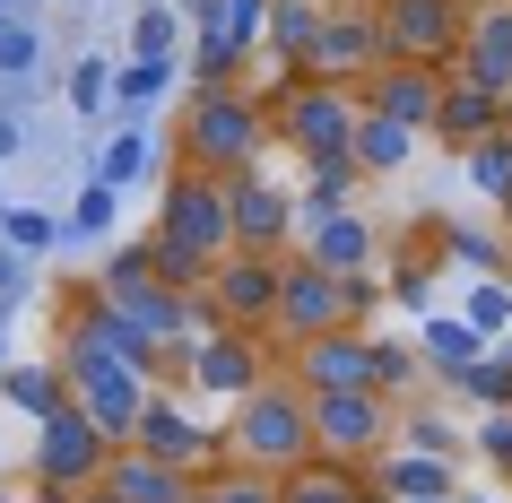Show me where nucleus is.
I'll return each instance as SVG.
<instances>
[{
    "mask_svg": "<svg viewBox=\"0 0 512 503\" xmlns=\"http://www.w3.org/2000/svg\"><path fill=\"white\" fill-rule=\"evenodd\" d=\"M226 443H235L243 469L296 477L304 460H322V451H313V391H304V382H261V391H243Z\"/></svg>",
    "mask_w": 512,
    "mask_h": 503,
    "instance_id": "1",
    "label": "nucleus"
},
{
    "mask_svg": "<svg viewBox=\"0 0 512 503\" xmlns=\"http://www.w3.org/2000/svg\"><path fill=\"white\" fill-rule=\"evenodd\" d=\"M261 139H270V113L252 105V96H235V87H200L191 113H183V157H191V174H217V183L252 174Z\"/></svg>",
    "mask_w": 512,
    "mask_h": 503,
    "instance_id": "2",
    "label": "nucleus"
},
{
    "mask_svg": "<svg viewBox=\"0 0 512 503\" xmlns=\"http://www.w3.org/2000/svg\"><path fill=\"white\" fill-rule=\"evenodd\" d=\"M408 347H374V339H356V330H330V339H304L296 347V382L313 399H330V391H408Z\"/></svg>",
    "mask_w": 512,
    "mask_h": 503,
    "instance_id": "3",
    "label": "nucleus"
},
{
    "mask_svg": "<svg viewBox=\"0 0 512 503\" xmlns=\"http://www.w3.org/2000/svg\"><path fill=\"white\" fill-rule=\"evenodd\" d=\"M374 313V287L365 278H339L322 261H287V287H278V330L287 339H330V330H356Z\"/></svg>",
    "mask_w": 512,
    "mask_h": 503,
    "instance_id": "4",
    "label": "nucleus"
},
{
    "mask_svg": "<svg viewBox=\"0 0 512 503\" xmlns=\"http://www.w3.org/2000/svg\"><path fill=\"white\" fill-rule=\"evenodd\" d=\"M105 460H113V443L96 434V417H87L79 399L53 408L44 434H35V486H44V495H87V486L105 477Z\"/></svg>",
    "mask_w": 512,
    "mask_h": 503,
    "instance_id": "5",
    "label": "nucleus"
},
{
    "mask_svg": "<svg viewBox=\"0 0 512 503\" xmlns=\"http://www.w3.org/2000/svg\"><path fill=\"white\" fill-rule=\"evenodd\" d=\"M157 235L217 269L226 252H235V200H226V183H217V174H183V183L165 191V226Z\"/></svg>",
    "mask_w": 512,
    "mask_h": 503,
    "instance_id": "6",
    "label": "nucleus"
},
{
    "mask_svg": "<svg viewBox=\"0 0 512 503\" xmlns=\"http://www.w3.org/2000/svg\"><path fill=\"white\" fill-rule=\"evenodd\" d=\"M278 287H287L278 252H226L209 269V313L226 330H278Z\"/></svg>",
    "mask_w": 512,
    "mask_h": 503,
    "instance_id": "7",
    "label": "nucleus"
},
{
    "mask_svg": "<svg viewBox=\"0 0 512 503\" xmlns=\"http://www.w3.org/2000/svg\"><path fill=\"white\" fill-rule=\"evenodd\" d=\"M356 122H365V105H348V87H287V105H278V131L296 139L313 165H348L356 148Z\"/></svg>",
    "mask_w": 512,
    "mask_h": 503,
    "instance_id": "8",
    "label": "nucleus"
},
{
    "mask_svg": "<svg viewBox=\"0 0 512 503\" xmlns=\"http://www.w3.org/2000/svg\"><path fill=\"white\" fill-rule=\"evenodd\" d=\"M382 443H391V399L382 391L313 399V451H322V460H374Z\"/></svg>",
    "mask_w": 512,
    "mask_h": 503,
    "instance_id": "9",
    "label": "nucleus"
},
{
    "mask_svg": "<svg viewBox=\"0 0 512 503\" xmlns=\"http://www.w3.org/2000/svg\"><path fill=\"white\" fill-rule=\"evenodd\" d=\"M296 61H304L322 87H339V79L382 70V61H391V44H382V18H313V35H304Z\"/></svg>",
    "mask_w": 512,
    "mask_h": 503,
    "instance_id": "10",
    "label": "nucleus"
},
{
    "mask_svg": "<svg viewBox=\"0 0 512 503\" xmlns=\"http://www.w3.org/2000/svg\"><path fill=\"white\" fill-rule=\"evenodd\" d=\"M460 35H469V18H460V0H382V44L400 61H443L460 53Z\"/></svg>",
    "mask_w": 512,
    "mask_h": 503,
    "instance_id": "11",
    "label": "nucleus"
},
{
    "mask_svg": "<svg viewBox=\"0 0 512 503\" xmlns=\"http://www.w3.org/2000/svg\"><path fill=\"white\" fill-rule=\"evenodd\" d=\"M131 443H139V451H157V460H174V469H191V477H200V469L217 460V434H209L200 417H191L183 399H165V391L148 399V417H139V434H131Z\"/></svg>",
    "mask_w": 512,
    "mask_h": 503,
    "instance_id": "12",
    "label": "nucleus"
},
{
    "mask_svg": "<svg viewBox=\"0 0 512 503\" xmlns=\"http://www.w3.org/2000/svg\"><path fill=\"white\" fill-rule=\"evenodd\" d=\"M105 486H113L122 503H200V477L174 469V460H157V451H139V443H113Z\"/></svg>",
    "mask_w": 512,
    "mask_h": 503,
    "instance_id": "13",
    "label": "nucleus"
},
{
    "mask_svg": "<svg viewBox=\"0 0 512 503\" xmlns=\"http://www.w3.org/2000/svg\"><path fill=\"white\" fill-rule=\"evenodd\" d=\"M191 382H200V391H217V399L261 391L270 373H261V347H252V330H226V321H217L209 339L191 347Z\"/></svg>",
    "mask_w": 512,
    "mask_h": 503,
    "instance_id": "14",
    "label": "nucleus"
},
{
    "mask_svg": "<svg viewBox=\"0 0 512 503\" xmlns=\"http://www.w3.org/2000/svg\"><path fill=\"white\" fill-rule=\"evenodd\" d=\"M365 113H382V122H400V131H434V113H443V79L434 70H417V61H382L374 70V105Z\"/></svg>",
    "mask_w": 512,
    "mask_h": 503,
    "instance_id": "15",
    "label": "nucleus"
},
{
    "mask_svg": "<svg viewBox=\"0 0 512 503\" xmlns=\"http://www.w3.org/2000/svg\"><path fill=\"white\" fill-rule=\"evenodd\" d=\"M226 200H235V252H278V235H287V200H278L270 183H252V174H235Z\"/></svg>",
    "mask_w": 512,
    "mask_h": 503,
    "instance_id": "16",
    "label": "nucleus"
},
{
    "mask_svg": "<svg viewBox=\"0 0 512 503\" xmlns=\"http://www.w3.org/2000/svg\"><path fill=\"white\" fill-rule=\"evenodd\" d=\"M365 252H374V235H365V217H348V209L313 217V235H304V261L339 269V278H365Z\"/></svg>",
    "mask_w": 512,
    "mask_h": 503,
    "instance_id": "17",
    "label": "nucleus"
},
{
    "mask_svg": "<svg viewBox=\"0 0 512 503\" xmlns=\"http://www.w3.org/2000/svg\"><path fill=\"white\" fill-rule=\"evenodd\" d=\"M469 79L495 87V96L512 87V0H504V9H478V18H469Z\"/></svg>",
    "mask_w": 512,
    "mask_h": 503,
    "instance_id": "18",
    "label": "nucleus"
},
{
    "mask_svg": "<svg viewBox=\"0 0 512 503\" xmlns=\"http://www.w3.org/2000/svg\"><path fill=\"white\" fill-rule=\"evenodd\" d=\"M495 87H478V79H460V87H443V113H434V131L452 139V148H478V139H495Z\"/></svg>",
    "mask_w": 512,
    "mask_h": 503,
    "instance_id": "19",
    "label": "nucleus"
},
{
    "mask_svg": "<svg viewBox=\"0 0 512 503\" xmlns=\"http://www.w3.org/2000/svg\"><path fill=\"white\" fill-rule=\"evenodd\" d=\"M278 486H287V503H374V495L348 477V460H304V469L278 477Z\"/></svg>",
    "mask_w": 512,
    "mask_h": 503,
    "instance_id": "20",
    "label": "nucleus"
},
{
    "mask_svg": "<svg viewBox=\"0 0 512 503\" xmlns=\"http://www.w3.org/2000/svg\"><path fill=\"white\" fill-rule=\"evenodd\" d=\"M382 495H400V503H443L452 495V460H382Z\"/></svg>",
    "mask_w": 512,
    "mask_h": 503,
    "instance_id": "21",
    "label": "nucleus"
},
{
    "mask_svg": "<svg viewBox=\"0 0 512 503\" xmlns=\"http://www.w3.org/2000/svg\"><path fill=\"white\" fill-rule=\"evenodd\" d=\"M408 139H417V131H400V122L365 113V122H356V148H348V165H365V174H400V165H408Z\"/></svg>",
    "mask_w": 512,
    "mask_h": 503,
    "instance_id": "22",
    "label": "nucleus"
},
{
    "mask_svg": "<svg viewBox=\"0 0 512 503\" xmlns=\"http://www.w3.org/2000/svg\"><path fill=\"white\" fill-rule=\"evenodd\" d=\"M200 503H287V486H278V477H261V469H217L209 486H200Z\"/></svg>",
    "mask_w": 512,
    "mask_h": 503,
    "instance_id": "23",
    "label": "nucleus"
},
{
    "mask_svg": "<svg viewBox=\"0 0 512 503\" xmlns=\"http://www.w3.org/2000/svg\"><path fill=\"white\" fill-rule=\"evenodd\" d=\"M469 157H478V183L495 191V200H512V131L478 139V148H469Z\"/></svg>",
    "mask_w": 512,
    "mask_h": 503,
    "instance_id": "24",
    "label": "nucleus"
},
{
    "mask_svg": "<svg viewBox=\"0 0 512 503\" xmlns=\"http://www.w3.org/2000/svg\"><path fill=\"white\" fill-rule=\"evenodd\" d=\"M139 165H148V139H113V148H105V191H122Z\"/></svg>",
    "mask_w": 512,
    "mask_h": 503,
    "instance_id": "25",
    "label": "nucleus"
},
{
    "mask_svg": "<svg viewBox=\"0 0 512 503\" xmlns=\"http://www.w3.org/2000/svg\"><path fill=\"white\" fill-rule=\"evenodd\" d=\"M348 174L356 165H313V217H330L339 200H348Z\"/></svg>",
    "mask_w": 512,
    "mask_h": 503,
    "instance_id": "26",
    "label": "nucleus"
},
{
    "mask_svg": "<svg viewBox=\"0 0 512 503\" xmlns=\"http://www.w3.org/2000/svg\"><path fill=\"white\" fill-rule=\"evenodd\" d=\"M9 243H18V252H44V243H53V217L44 209H9Z\"/></svg>",
    "mask_w": 512,
    "mask_h": 503,
    "instance_id": "27",
    "label": "nucleus"
},
{
    "mask_svg": "<svg viewBox=\"0 0 512 503\" xmlns=\"http://www.w3.org/2000/svg\"><path fill=\"white\" fill-rule=\"evenodd\" d=\"M434 356H452V373H469V365H478V339H469V330H452V321H443V330H434Z\"/></svg>",
    "mask_w": 512,
    "mask_h": 503,
    "instance_id": "28",
    "label": "nucleus"
},
{
    "mask_svg": "<svg viewBox=\"0 0 512 503\" xmlns=\"http://www.w3.org/2000/svg\"><path fill=\"white\" fill-rule=\"evenodd\" d=\"M469 391H478V399H512V373H504V365H486V356H478V365H469Z\"/></svg>",
    "mask_w": 512,
    "mask_h": 503,
    "instance_id": "29",
    "label": "nucleus"
},
{
    "mask_svg": "<svg viewBox=\"0 0 512 503\" xmlns=\"http://www.w3.org/2000/svg\"><path fill=\"white\" fill-rule=\"evenodd\" d=\"M27 61H35V35L9 27V35H0V70H27Z\"/></svg>",
    "mask_w": 512,
    "mask_h": 503,
    "instance_id": "30",
    "label": "nucleus"
},
{
    "mask_svg": "<svg viewBox=\"0 0 512 503\" xmlns=\"http://www.w3.org/2000/svg\"><path fill=\"white\" fill-rule=\"evenodd\" d=\"M408 443L426 451V460H443V451H452V434H443V425H434V417H417V425H408Z\"/></svg>",
    "mask_w": 512,
    "mask_h": 503,
    "instance_id": "31",
    "label": "nucleus"
},
{
    "mask_svg": "<svg viewBox=\"0 0 512 503\" xmlns=\"http://www.w3.org/2000/svg\"><path fill=\"white\" fill-rule=\"evenodd\" d=\"M157 87H165V61H139L131 79H122V96H157Z\"/></svg>",
    "mask_w": 512,
    "mask_h": 503,
    "instance_id": "32",
    "label": "nucleus"
},
{
    "mask_svg": "<svg viewBox=\"0 0 512 503\" xmlns=\"http://www.w3.org/2000/svg\"><path fill=\"white\" fill-rule=\"evenodd\" d=\"M486 451H495V460L512 469V417H486Z\"/></svg>",
    "mask_w": 512,
    "mask_h": 503,
    "instance_id": "33",
    "label": "nucleus"
},
{
    "mask_svg": "<svg viewBox=\"0 0 512 503\" xmlns=\"http://www.w3.org/2000/svg\"><path fill=\"white\" fill-rule=\"evenodd\" d=\"M70 503H122V495H113L105 477H96V486H87V495H70Z\"/></svg>",
    "mask_w": 512,
    "mask_h": 503,
    "instance_id": "34",
    "label": "nucleus"
},
{
    "mask_svg": "<svg viewBox=\"0 0 512 503\" xmlns=\"http://www.w3.org/2000/svg\"><path fill=\"white\" fill-rule=\"evenodd\" d=\"M504 217H512V200H504Z\"/></svg>",
    "mask_w": 512,
    "mask_h": 503,
    "instance_id": "35",
    "label": "nucleus"
}]
</instances>
